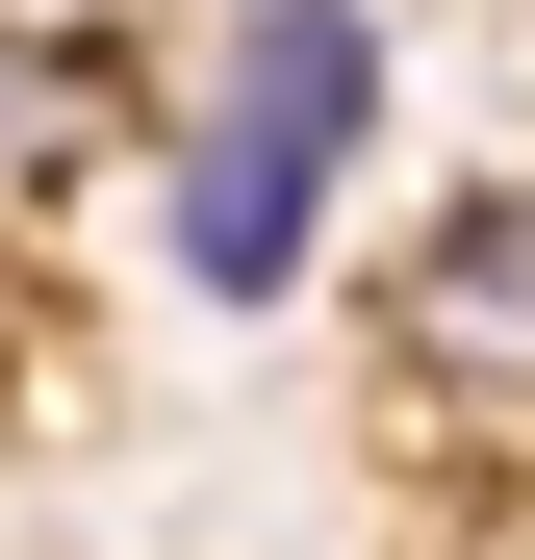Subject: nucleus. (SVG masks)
Wrapping results in <instances>:
<instances>
[{
  "mask_svg": "<svg viewBox=\"0 0 535 560\" xmlns=\"http://www.w3.org/2000/svg\"><path fill=\"white\" fill-rule=\"evenodd\" d=\"M357 153H383V26H357V0H230L205 103H178V205H153V255L205 280V306H281Z\"/></svg>",
  "mask_w": 535,
  "mask_h": 560,
  "instance_id": "nucleus-1",
  "label": "nucleus"
},
{
  "mask_svg": "<svg viewBox=\"0 0 535 560\" xmlns=\"http://www.w3.org/2000/svg\"><path fill=\"white\" fill-rule=\"evenodd\" d=\"M383 408H433L460 458H535V178L433 205L383 280Z\"/></svg>",
  "mask_w": 535,
  "mask_h": 560,
  "instance_id": "nucleus-2",
  "label": "nucleus"
},
{
  "mask_svg": "<svg viewBox=\"0 0 535 560\" xmlns=\"http://www.w3.org/2000/svg\"><path fill=\"white\" fill-rule=\"evenodd\" d=\"M103 128H128V77H103V51H77V26H0V205L103 178Z\"/></svg>",
  "mask_w": 535,
  "mask_h": 560,
  "instance_id": "nucleus-3",
  "label": "nucleus"
}]
</instances>
